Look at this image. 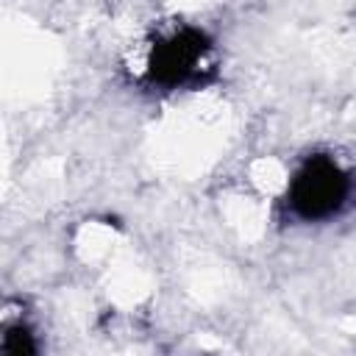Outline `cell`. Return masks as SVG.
I'll return each mask as SVG.
<instances>
[{
	"label": "cell",
	"mask_w": 356,
	"mask_h": 356,
	"mask_svg": "<svg viewBox=\"0 0 356 356\" xmlns=\"http://www.w3.org/2000/svg\"><path fill=\"white\" fill-rule=\"evenodd\" d=\"M350 197V178L331 156H309L289 181L286 203L298 220L317 222L334 217Z\"/></svg>",
	"instance_id": "obj_1"
},
{
	"label": "cell",
	"mask_w": 356,
	"mask_h": 356,
	"mask_svg": "<svg viewBox=\"0 0 356 356\" xmlns=\"http://www.w3.org/2000/svg\"><path fill=\"white\" fill-rule=\"evenodd\" d=\"M209 39L195 28H181L170 33L150 53V81L161 86H184L200 81V72L209 67Z\"/></svg>",
	"instance_id": "obj_2"
},
{
	"label": "cell",
	"mask_w": 356,
	"mask_h": 356,
	"mask_svg": "<svg viewBox=\"0 0 356 356\" xmlns=\"http://www.w3.org/2000/svg\"><path fill=\"white\" fill-rule=\"evenodd\" d=\"M17 334H19V328H14V331H8V334L3 337V353H8V356L33 353V342H31L28 331H22V337H17Z\"/></svg>",
	"instance_id": "obj_3"
}]
</instances>
